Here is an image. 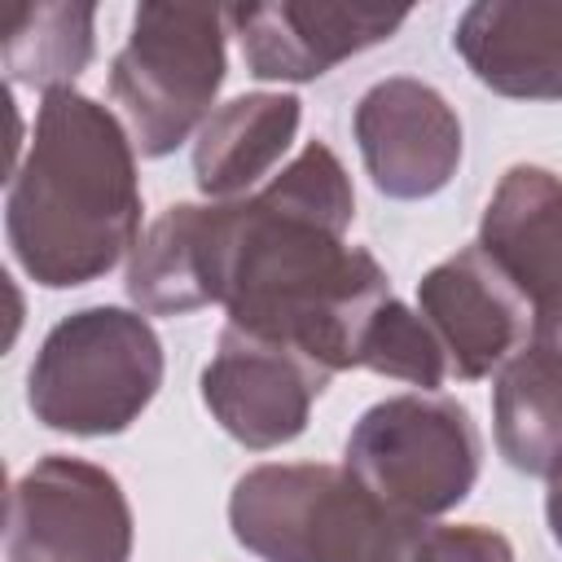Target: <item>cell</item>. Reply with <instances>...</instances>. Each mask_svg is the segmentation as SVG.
I'll use <instances>...</instances> for the list:
<instances>
[{
  "label": "cell",
  "instance_id": "6da1fadb",
  "mask_svg": "<svg viewBox=\"0 0 562 562\" xmlns=\"http://www.w3.org/2000/svg\"><path fill=\"white\" fill-rule=\"evenodd\" d=\"M351 220V176L325 140H307L263 189L224 202L228 325L285 342L325 373L356 369L391 281L369 250L347 246Z\"/></svg>",
  "mask_w": 562,
  "mask_h": 562
},
{
  "label": "cell",
  "instance_id": "7a4b0ae2",
  "mask_svg": "<svg viewBox=\"0 0 562 562\" xmlns=\"http://www.w3.org/2000/svg\"><path fill=\"white\" fill-rule=\"evenodd\" d=\"M9 250L44 290L105 277L140 241V176L127 127L92 97L40 101L31 145L9 180Z\"/></svg>",
  "mask_w": 562,
  "mask_h": 562
},
{
  "label": "cell",
  "instance_id": "3957f363",
  "mask_svg": "<svg viewBox=\"0 0 562 562\" xmlns=\"http://www.w3.org/2000/svg\"><path fill=\"white\" fill-rule=\"evenodd\" d=\"M228 527L259 562H413L426 522L386 509L347 465L268 461L228 496Z\"/></svg>",
  "mask_w": 562,
  "mask_h": 562
},
{
  "label": "cell",
  "instance_id": "277c9868",
  "mask_svg": "<svg viewBox=\"0 0 562 562\" xmlns=\"http://www.w3.org/2000/svg\"><path fill=\"white\" fill-rule=\"evenodd\" d=\"M162 386V342L145 312L79 307L61 316L26 373L35 422L61 435H123Z\"/></svg>",
  "mask_w": 562,
  "mask_h": 562
},
{
  "label": "cell",
  "instance_id": "5b68a950",
  "mask_svg": "<svg viewBox=\"0 0 562 562\" xmlns=\"http://www.w3.org/2000/svg\"><path fill=\"white\" fill-rule=\"evenodd\" d=\"M224 9L136 4L132 35L110 61V101L145 158L176 154L211 119L228 75Z\"/></svg>",
  "mask_w": 562,
  "mask_h": 562
},
{
  "label": "cell",
  "instance_id": "8992f818",
  "mask_svg": "<svg viewBox=\"0 0 562 562\" xmlns=\"http://www.w3.org/2000/svg\"><path fill=\"white\" fill-rule=\"evenodd\" d=\"M483 439L470 408L439 391H404L360 413L347 435V470L395 514L430 522L479 483Z\"/></svg>",
  "mask_w": 562,
  "mask_h": 562
},
{
  "label": "cell",
  "instance_id": "52a82bcc",
  "mask_svg": "<svg viewBox=\"0 0 562 562\" xmlns=\"http://www.w3.org/2000/svg\"><path fill=\"white\" fill-rule=\"evenodd\" d=\"M9 562H127L132 505L105 465L48 452L9 492Z\"/></svg>",
  "mask_w": 562,
  "mask_h": 562
},
{
  "label": "cell",
  "instance_id": "ba28073f",
  "mask_svg": "<svg viewBox=\"0 0 562 562\" xmlns=\"http://www.w3.org/2000/svg\"><path fill=\"white\" fill-rule=\"evenodd\" d=\"M329 378L334 373L303 351L224 325L215 356L202 369V400L228 439L268 452L307 430V413Z\"/></svg>",
  "mask_w": 562,
  "mask_h": 562
},
{
  "label": "cell",
  "instance_id": "9c48e42d",
  "mask_svg": "<svg viewBox=\"0 0 562 562\" xmlns=\"http://www.w3.org/2000/svg\"><path fill=\"white\" fill-rule=\"evenodd\" d=\"M417 312L439 338L448 378L457 382L496 373L536 334L522 290L479 241L461 246L417 281Z\"/></svg>",
  "mask_w": 562,
  "mask_h": 562
},
{
  "label": "cell",
  "instance_id": "30bf717a",
  "mask_svg": "<svg viewBox=\"0 0 562 562\" xmlns=\"http://www.w3.org/2000/svg\"><path fill=\"white\" fill-rule=\"evenodd\" d=\"M356 145L378 193L395 202L435 198L461 162V119L439 88L391 75L356 101Z\"/></svg>",
  "mask_w": 562,
  "mask_h": 562
},
{
  "label": "cell",
  "instance_id": "8fae6325",
  "mask_svg": "<svg viewBox=\"0 0 562 562\" xmlns=\"http://www.w3.org/2000/svg\"><path fill=\"white\" fill-rule=\"evenodd\" d=\"M224 18L255 79L307 83L334 70L338 61L391 40L404 26L408 9L277 0V4H233L224 9Z\"/></svg>",
  "mask_w": 562,
  "mask_h": 562
},
{
  "label": "cell",
  "instance_id": "7c38bea8",
  "mask_svg": "<svg viewBox=\"0 0 562 562\" xmlns=\"http://www.w3.org/2000/svg\"><path fill=\"white\" fill-rule=\"evenodd\" d=\"M479 246L522 290L531 338L562 351V180L544 167H509L483 211Z\"/></svg>",
  "mask_w": 562,
  "mask_h": 562
},
{
  "label": "cell",
  "instance_id": "4fadbf2b",
  "mask_svg": "<svg viewBox=\"0 0 562 562\" xmlns=\"http://www.w3.org/2000/svg\"><path fill=\"white\" fill-rule=\"evenodd\" d=\"M457 57L514 101H562V0H479L457 18Z\"/></svg>",
  "mask_w": 562,
  "mask_h": 562
},
{
  "label": "cell",
  "instance_id": "5bb4252c",
  "mask_svg": "<svg viewBox=\"0 0 562 562\" xmlns=\"http://www.w3.org/2000/svg\"><path fill=\"white\" fill-rule=\"evenodd\" d=\"M224 272V202L167 206L132 250L127 299L145 316H184L220 303Z\"/></svg>",
  "mask_w": 562,
  "mask_h": 562
},
{
  "label": "cell",
  "instance_id": "9a60e30c",
  "mask_svg": "<svg viewBox=\"0 0 562 562\" xmlns=\"http://www.w3.org/2000/svg\"><path fill=\"white\" fill-rule=\"evenodd\" d=\"M303 123L290 92H246L211 110L193 136V180L211 202H237L285 158Z\"/></svg>",
  "mask_w": 562,
  "mask_h": 562
},
{
  "label": "cell",
  "instance_id": "2e32d148",
  "mask_svg": "<svg viewBox=\"0 0 562 562\" xmlns=\"http://www.w3.org/2000/svg\"><path fill=\"white\" fill-rule=\"evenodd\" d=\"M492 426L501 457L531 479L562 470V351L531 338L496 369Z\"/></svg>",
  "mask_w": 562,
  "mask_h": 562
},
{
  "label": "cell",
  "instance_id": "e0dca14e",
  "mask_svg": "<svg viewBox=\"0 0 562 562\" xmlns=\"http://www.w3.org/2000/svg\"><path fill=\"white\" fill-rule=\"evenodd\" d=\"M92 26H97L92 4H61V0L22 4L4 22L0 61L13 83L40 88L44 97L75 88V79L88 70L97 48Z\"/></svg>",
  "mask_w": 562,
  "mask_h": 562
},
{
  "label": "cell",
  "instance_id": "ac0fdd59",
  "mask_svg": "<svg viewBox=\"0 0 562 562\" xmlns=\"http://www.w3.org/2000/svg\"><path fill=\"white\" fill-rule=\"evenodd\" d=\"M356 369H373L382 378H395V382H408L422 391H435L448 382V356H443L439 338L430 334L422 312L400 303L395 294L369 321V329L360 338Z\"/></svg>",
  "mask_w": 562,
  "mask_h": 562
},
{
  "label": "cell",
  "instance_id": "d6986e66",
  "mask_svg": "<svg viewBox=\"0 0 562 562\" xmlns=\"http://www.w3.org/2000/svg\"><path fill=\"white\" fill-rule=\"evenodd\" d=\"M413 562H514V544L483 522H426Z\"/></svg>",
  "mask_w": 562,
  "mask_h": 562
},
{
  "label": "cell",
  "instance_id": "ffe728a7",
  "mask_svg": "<svg viewBox=\"0 0 562 562\" xmlns=\"http://www.w3.org/2000/svg\"><path fill=\"white\" fill-rule=\"evenodd\" d=\"M544 518H549V536H553L558 549H562V470L549 479V492H544Z\"/></svg>",
  "mask_w": 562,
  "mask_h": 562
}]
</instances>
